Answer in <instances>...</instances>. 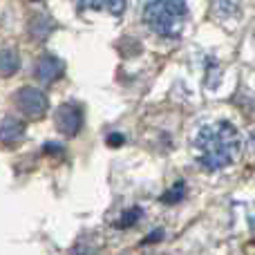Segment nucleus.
<instances>
[{"label": "nucleus", "instance_id": "nucleus-1", "mask_svg": "<svg viewBox=\"0 0 255 255\" xmlns=\"http://www.w3.org/2000/svg\"><path fill=\"white\" fill-rule=\"evenodd\" d=\"M242 152V139L238 128L229 121H213L199 128L195 136V157L204 170L229 168Z\"/></svg>", "mask_w": 255, "mask_h": 255}, {"label": "nucleus", "instance_id": "nucleus-2", "mask_svg": "<svg viewBox=\"0 0 255 255\" xmlns=\"http://www.w3.org/2000/svg\"><path fill=\"white\" fill-rule=\"evenodd\" d=\"M188 18V7L184 0H148L143 7V22L150 31L175 38L181 34Z\"/></svg>", "mask_w": 255, "mask_h": 255}, {"label": "nucleus", "instance_id": "nucleus-3", "mask_svg": "<svg viewBox=\"0 0 255 255\" xmlns=\"http://www.w3.org/2000/svg\"><path fill=\"white\" fill-rule=\"evenodd\" d=\"M13 103L27 119H40L47 110V99L36 88H20L13 97Z\"/></svg>", "mask_w": 255, "mask_h": 255}, {"label": "nucleus", "instance_id": "nucleus-4", "mask_svg": "<svg viewBox=\"0 0 255 255\" xmlns=\"http://www.w3.org/2000/svg\"><path fill=\"white\" fill-rule=\"evenodd\" d=\"M83 126V110L76 103H63L56 110V128L67 136L79 134Z\"/></svg>", "mask_w": 255, "mask_h": 255}, {"label": "nucleus", "instance_id": "nucleus-5", "mask_svg": "<svg viewBox=\"0 0 255 255\" xmlns=\"http://www.w3.org/2000/svg\"><path fill=\"white\" fill-rule=\"evenodd\" d=\"M63 72H65L63 61L61 58H56V56H52V54H43V56L36 61V67H34L36 79H38L40 83H45V85L56 83V81L63 76Z\"/></svg>", "mask_w": 255, "mask_h": 255}, {"label": "nucleus", "instance_id": "nucleus-6", "mask_svg": "<svg viewBox=\"0 0 255 255\" xmlns=\"http://www.w3.org/2000/svg\"><path fill=\"white\" fill-rule=\"evenodd\" d=\"M25 139V124L16 117H4L0 121V141L4 145H16Z\"/></svg>", "mask_w": 255, "mask_h": 255}, {"label": "nucleus", "instance_id": "nucleus-7", "mask_svg": "<svg viewBox=\"0 0 255 255\" xmlns=\"http://www.w3.org/2000/svg\"><path fill=\"white\" fill-rule=\"evenodd\" d=\"M79 9H106L112 16H121L126 9V0H76Z\"/></svg>", "mask_w": 255, "mask_h": 255}, {"label": "nucleus", "instance_id": "nucleus-8", "mask_svg": "<svg viewBox=\"0 0 255 255\" xmlns=\"http://www.w3.org/2000/svg\"><path fill=\"white\" fill-rule=\"evenodd\" d=\"M20 67V58L13 49H2L0 52V76H11Z\"/></svg>", "mask_w": 255, "mask_h": 255}, {"label": "nucleus", "instance_id": "nucleus-9", "mask_svg": "<svg viewBox=\"0 0 255 255\" xmlns=\"http://www.w3.org/2000/svg\"><path fill=\"white\" fill-rule=\"evenodd\" d=\"M141 217V208H130V211H126L124 215H121V220H119V226L121 229H128V226H132L136 220Z\"/></svg>", "mask_w": 255, "mask_h": 255}, {"label": "nucleus", "instance_id": "nucleus-10", "mask_svg": "<svg viewBox=\"0 0 255 255\" xmlns=\"http://www.w3.org/2000/svg\"><path fill=\"white\" fill-rule=\"evenodd\" d=\"M181 195H184V184H181V181H179V184H177L175 186V190H172V193H168L166 195V197H163V202H177V199H181Z\"/></svg>", "mask_w": 255, "mask_h": 255}, {"label": "nucleus", "instance_id": "nucleus-11", "mask_svg": "<svg viewBox=\"0 0 255 255\" xmlns=\"http://www.w3.org/2000/svg\"><path fill=\"white\" fill-rule=\"evenodd\" d=\"M251 143H253V150H255V126H253V130H251Z\"/></svg>", "mask_w": 255, "mask_h": 255}]
</instances>
